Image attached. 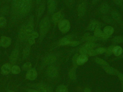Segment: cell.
<instances>
[{
	"instance_id": "30",
	"label": "cell",
	"mask_w": 123,
	"mask_h": 92,
	"mask_svg": "<svg viewBox=\"0 0 123 92\" xmlns=\"http://www.w3.org/2000/svg\"><path fill=\"white\" fill-rule=\"evenodd\" d=\"M109 7L106 4H104L100 8V11L102 13L105 14L108 12L109 10Z\"/></svg>"
},
{
	"instance_id": "55",
	"label": "cell",
	"mask_w": 123,
	"mask_h": 92,
	"mask_svg": "<svg viewBox=\"0 0 123 92\" xmlns=\"http://www.w3.org/2000/svg\"><path fill=\"white\" fill-rule=\"evenodd\" d=\"M121 57H122V58H123V54H122V55Z\"/></svg>"
},
{
	"instance_id": "15",
	"label": "cell",
	"mask_w": 123,
	"mask_h": 92,
	"mask_svg": "<svg viewBox=\"0 0 123 92\" xmlns=\"http://www.w3.org/2000/svg\"><path fill=\"white\" fill-rule=\"evenodd\" d=\"M72 37L71 35H68L62 38L59 41V44L60 45H69L71 42Z\"/></svg>"
},
{
	"instance_id": "28",
	"label": "cell",
	"mask_w": 123,
	"mask_h": 92,
	"mask_svg": "<svg viewBox=\"0 0 123 92\" xmlns=\"http://www.w3.org/2000/svg\"><path fill=\"white\" fill-rule=\"evenodd\" d=\"M103 34V32L100 28H98L94 31V35L95 37H102Z\"/></svg>"
},
{
	"instance_id": "32",
	"label": "cell",
	"mask_w": 123,
	"mask_h": 92,
	"mask_svg": "<svg viewBox=\"0 0 123 92\" xmlns=\"http://www.w3.org/2000/svg\"><path fill=\"white\" fill-rule=\"evenodd\" d=\"M69 77L71 79H75L76 78V73H75V70L74 69H72L69 74Z\"/></svg>"
},
{
	"instance_id": "46",
	"label": "cell",
	"mask_w": 123,
	"mask_h": 92,
	"mask_svg": "<svg viewBox=\"0 0 123 92\" xmlns=\"http://www.w3.org/2000/svg\"><path fill=\"white\" fill-rule=\"evenodd\" d=\"M119 78L121 81L123 82V74L121 73H119L118 75Z\"/></svg>"
},
{
	"instance_id": "39",
	"label": "cell",
	"mask_w": 123,
	"mask_h": 92,
	"mask_svg": "<svg viewBox=\"0 0 123 92\" xmlns=\"http://www.w3.org/2000/svg\"><path fill=\"white\" fill-rule=\"evenodd\" d=\"M97 54H102L106 52V49L104 48H100L96 49Z\"/></svg>"
},
{
	"instance_id": "29",
	"label": "cell",
	"mask_w": 123,
	"mask_h": 92,
	"mask_svg": "<svg viewBox=\"0 0 123 92\" xmlns=\"http://www.w3.org/2000/svg\"><path fill=\"white\" fill-rule=\"evenodd\" d=\"M57 92H68V89L65 86L60 85L57 87Z\"/></svg>"
},
{
	"instance_id": "10",
	"label": "cell",
	"mask_w": 123,
	"mask_h": 92,
	"mask_svg": "<svg viewBox=\"0 0 123 92\" xmlns=\"http://www.w3.org/2000/svg\"><path fill=\"white\" fill-rule=\"evenodd\" d=\"M48 10L49 13L52 14L56 10V3L55 0H48Z\"/></svg>"
},
{
	"instance_id": "45",
	"label": "cell",
	"mask_w": 123,
	"mask_h": 92,
	"mask_svg": "<svg viewBox=\"0 0 123 92\" xmlns=\"http://www.w3.org/2000/svg\"><path fill=\"white\" fill-rule=\"evenodd\" d=\"M112 16H113V17L115 19H118L119 18V16L118 14L116 12H114L112 14Z\"/></svg>"
},
{
	"instance_id": "8",
	"label": "cell",
	"mask_w": 123,
	"mask_h": 92,
	"mask_svg": "<svg viewBox=\"0 0 123 92\" xmlns=\"http://www.w3.org/2000/svg\"><path fill=\"white\" fill-rule=\"evenodd\" d=\"M22 1L23 0H13L12 4V9L13 12L16 13L19 12Z\"/></svg>"
},
{
	"instance_id": "7",
	"label": "cell",
	"mask_w": 123,
	"mask_h": 92,
	"mask_svg": "<svg viewBox=\"0 0 123 92\" xmlns=\"http://www.w3.org/2000/svg\"><path fill=\"white\" fill-rule=\"evenodd\" d=\"M37 76V71L34 69H30L28 71L26 74V77L28 80L33 81L36 78Z\"/></svg>"
},
{
	"instance_id": "37",
	"label": "cell",
	"mask_w": 123,
	"mask_h": 92,
	"mask_svg": "<svg viewBox=\"0 0 123 92\" xmlns=\"http://www.w3.org/2000/svg\"><path fill=\"white\" fill-rule=\"evenodd\" d=\"M89 50L85 49L84 47H82L81 48L80 50V52L82 55H86L88 54Z\"/></svg>"
},
{
	"instance_id": "14",
	"label": "cell",
	"mask_w": 123,
	"mask_h": 92,
	"mask_svg": "<svg viewBox=\"0 0 123 92\" xmlns=\"http://www.w3.org/2000/svg\"><path fill=\"white\" fill-rule=\"evenodd\" d=\"M100 23L96 21H94L90 23L88 27V30L90 31H94L98 28H100Z\"/></svg>"
},
{
	"instance_id": "22",
	"label": "cell",
	"mask_w": 123,
	"mask_h": 92,
	"mask_svg": "<svg viewBox=\"0 0 123 92\" xmlns=\"http://www.w3.org/2000/svg\"><path fill=\"white\" fill-rule=\"evenodd\" d=\"M97 45L93 42H89L86 43L83 47L88 50L93 49Z\"/></svg>"
},
{
	"instance_id": "36",
	"label": "cell",
	"mask_w": 123,
	"mask_h": 92,
	"mask_svg": "<svg viewBox=\"0 0 123 92\" xmlns=\"http://www.w3.org/2000/svg\"><path fill=\"white\" fill-rule=\"evenodd\" d=\"M112 41L117 43H121L123 42V37H117L114 38L112 39Z\"/></svg>"
},
{
	"instance_id": "31",
	"label": "cell",
	"mask_w": 123,
	"mask_h": 92,
	"mask_svg": "<svg viewBox=\"0 0 123 92\" xmlns=\"http://www.w3.org/2000/svg\"><path fill=\"white\" fill-rule=\"evenodd\" d=\"M31 67V63L28 62L26 63L23 66V69L25 71H28L30 69Z\"/></svg>"
},
{
	"instance_id": "13",
	"label": "cell",
	"mask_w": 123,
	"mask_h": 92,
	"mask_svg": "<svg viewBox=\"0 0 123 92\" xmlns=\"http://www.w3.org/2000/svg\"><path fill=\"white\" fill-rule=\"evenodd\" d=\"M47 73L50 77H56L58 75V71L55 67L50 66L47 68Z\"/></svg>"
},
{
	"instance_id": "49",
	"label": "cell",
	"mask_w": 123,
	"mask_h": 92,
	"mask_svg": "<svg viewBox=\"0 0 123 92\" xmlns=\"http://www.w3.org/2000/svg\"><path fill=\"white\" fill-rule=\"evenodd\" d=\"M28 92H39L37 91L34 90H30L28 91Z\"/></svg>"
},
{
	"instance_id": "52",
	"label": "cell",
	"mask_w": 123,
	"mask_h": 92,
	"mask_svg": "<svg viewBox=\"0 0 123 92\" xmlns=\"http://www.w3.org/2000/svg\"><path fill=\"white\" fill-rule=\"evenodd\" d=\"M41 1H42V0H36V3H37V5H38V4H39L40 3Z\"/></svg>"
},
{
	"instance_id": "47",
	"label": "cell",
	"mask_w": 123,
	"mask_h": 92,
	"mask_svg": "<svg viewBox=\"0 0 123 92\" xmlns=\"http://www.w3.org/2000/svg\"><path fill=\"white\" fill-rule=\"evenodd\" d=\"M65 0L68 5H70L72 4L73 0Z\"/></svg>"
},
{
	"instance_id": "34",
	"label": "cell",
	"mask_w": 123,
	"mask_h": 92,
	"mask_svg": "<svg viewBox=\"0 0 123 92\" xmlns=\"http://www.w3.org/2000/svg\"><path fill=\"white\" fill-rule=\"evenodd\" d=\"M97 38L98 37H96L95 36L93 37V36H89L88 37H86L85 39L89 42H93L97 40L98 39Z\"/></svg>"
},
{
	"instance_id": "4",
	"label": "cell",
	"mask_w": 123,
	"mask_h": 92,
	"mask_svg": "<svg viewBox=\"0 0 123 92\" xmlns=\"http://www.w3.org/2000/svg\"><path fill=\"white\" fill-rule=\"evenodd\" d=\"M34 19L33 16L30 17L28 24L26 26V37H29L31 33L33 32L34 29Z\"/></svg>"
},
{
	"instance_id": "12",
	"label": "cell",
	"mask_w": 123,
	"mask_h": 92,
	"mask_svg": "<svg viewBox=\"0 0 123 92\" xmlns=\"http://www.w3.org/2000/svg\"><path fill=\"white\" fill-rule=\"evenodd\" d=\"M103 69L106 73L110 75H118V74L119 73L118 71L116 69L109 66H107L104 67H103Z\"/></svg>"
},
{
	"instance_id": "44",
	"label": "cell",
	"mask_w": 123,
	"mask_h": 92,
	"mask_svg": "<svg viewBox=\"0 0 123 92\" xmlns=\"http://www.w3.org/2000/svg\"><path fill=\"white\" fill-rule=\"evenodd\" d=\"M28 43L30 45H33L35 43V39L32 37H29L28 39Z\"/></svg>"
},
{
	"instance_id": "50",
	"label": "cell",
	"mask_w": 123,
	"mask_h": 92,
	"mask_svg": "<svg viewBox=\"0 0 123 92\" xmlns=\"http://www.w3.org/2000/svg\"><path fill=\"white\" fill-rule=\"evenodd\" d=\"M116 3L117 4H120L121 3V0H115Z\"/></svg>"
},
{
	"instance_id": "1",
	"label": "cell",
	"mask_w": 123,
	"mask_h": 92,
	"mask_svg": "<svg viewBox=\"0 0 123 92\" xmlns=\"http://www.w3.org/2000/svg\"><path fill=\"white\" fill-rule=\"evenodd\" d=\"M50 27L49 19L47 17H45L41 21L40 25V35L41 40L47 33Z\"/></svg>"
},
{
	"instance_id": "35",
	"label": "cell",
	"mask_w": 123,
	"mask_h": 92,
	"mask_svg": "<svg viewBox=\"0 0 123 92\" xmlns=\"http://www.w3.org/2000/svg\"><path fill=\"white\" fill-rule=\"evenodd\" d=\"M114 46L113 45L110 46L107 49H106V53L107 56H110L113 53V49Z\"/></svg>"
},
{
	"instance_id": "25",
	"label": "cell",
	"mask_w": 123,
	"mask_h": 92,
	"mask_svg": "<svg viewBox=\"0 0 123 92\" xmlns=\"http://www.w3.org/2000/svg\"><path fill=\"white\" fill-rule=\"evenodd\" d=\"M11 72L14 74H18L21 72V69L19 66L14 65L11 68Z\"/></svg>"
},
{
	"instance_id": "41",
	"label": "cell",
	"mask_w": 123,
	"mask_h": 92,
	"mask_svg": "<svg viewBox=\"0 0 123 92\" xmlns=\"http://www.w3.org/2000/svg\"><path fill=\"white\" fill-rule=\"evenodd\" d=\"M39 33L36 32H34L33 31L30 35V37H32V38H34V39H36L39 37Z\"/></svg>"
},
{
	"instance_id": "9",
	"label": "cell",
	"mask_w": 123,
	"mask_h": 92,
	"mask_svg": "<svg viewBox=\"0 0 123 92\" xmlns=\"http://www.w3.org/2000/svg\"><path fill=\"white\" fill-rule=\"evenodd\" d=\"M86 10V6L85 3H82L79 5L77 9L78 14L80 17H82L85 14Z\"/></svg>"
},
{
	"instance_id": "26",
	"label": "cell",
	"mask_w": 123,
	"mask_h": 92,
	"mask_svg": "<svg viewBox=\"0 0 123 92\" xmlns=\"http://www.w3.org/2000/svg\"><path fill=\"white\" fill-rule=\"evenodd\" d=\"M45 9V5L44 4H42L40 5L38 10V17L40 18L44 13Z\"/></svg>"
},
{
	"instance_id": "40",
	"label": "cell",
	"mask_w": 123,
	"mask_h": 92,
	"mask_svg": "<svg viewBox=\"0 0 123 92\" xmlns=\"http://www.w3.org/2000/svg\"><path fill=\"white\" fill-rule=\"evenodd\" d=\"M9 8L7 6L3 7L1 10V12L3 14H6L9 12Z\"/></svg>"
},
{
	"instance_id": "16",
	"label": "cell",
	"mask_w": 123,
	"mask_h": 92,
	"mask_svg": "<svg viewBox=\"0 0 123 92\" xmlns=\"http://www.w3.org/2000/svg\"><path fill=\"white\" fill-rule=\"evenodd\" d=\"M19 51L17 49H15L12 52L9 57L10 62L12 64H14L16 62L19 55Z\"/></svg>"
},
{
	"instance_id": "43",
	"label": "cell",
	"mask_w": 123,
	"mask_h": 92,
	"mask_svg": "<svg viewBox=\"0 0 123 92\" xmlns=\"http://www.w3.org/2000/svg\"><path fill=\"white\" fill-rule=\"evenodd\" d=\"M79 55L78 54H75L74 56L73 57L72 60L73 63L75 64H77V58L79 57Z\"/></svg>"
},
{
	"instance_id": "38",
	"label": "cell",
	"mask_w": 123,
	"mask_h": 92,
	"mask_svg": "<svg viewBox=\"0 0 123 92\" xmlns=\"http://www.w3.org/2000/svg\"><path fill=\"white\" fill-rule=\"evenodd\" d=\"M88 54L90 56H94L97 55L98 54L96 52V50L91 49L89 50Z\"/></svg>"
},
{
	"instance_id": "33",
	"label": "cell",
	"mask_w": 123,
	"mask_h": 92,
	"mask_svg": "<svg viewBox=\"0 0 123 92\" xmlns=\"http://www.w3.org/2000/svg\"><path fill=\"white\" fill-rule=\"evenodd\" d=\"M6 23V18L4 17H0V28L5 26Z\"/></svg>"
},
{
	"instance_id": "11",
	"label": "cell",
	"mask_w": 123,
	"mask_h": 92,
	"mask_svg": "<svg viewBox=\"0 0 123 92\" xmlns=\"http://www.w3.org/2000/svg\"><path fill=\"white\" fill-rule=\"evenodd\" d=\"M63 17V14L61 12H57L54 14L52 16V22L55 24L58 22L59 23L62 20Z\"/></svg>"
},
{
	"instance_id": "54",
	"label": "cell",
	"mask_w": 123,
	"mask_h": 92,
	"mask_svg": "<svg viewBox=\"0 0 123 92\" xmlns=\"http://www.w3.org/2000/svg\"><path fill=\"white\" fill-rule=\"evenodd\" d=\"M122 89H123V84H122Z\"/></svg>"
},
{
	"instance_id": "20",
	"label": "cell",
	"mask_w": 123,
	"mask_h": 92,
	"mask_svg": "<svg viewBox=\"0 0 123 92\" xmlns=\"http://www.w3.org/2000/svg\"><path fill=\"white\" fill-rule=\"evenodd\" d=\"M122 52L123 49L121 46H116L114 47L113 53L116 56H119L122 54Z\"/></svg>"
},
{
	"instance_id": "24",
	"label": "cell",
	"mask_w": 123,
	"mask_h": 92,
	"mask_svg": "<svg viewBox=\"0 0 123 92\" xmlns=\"http://www.w3.org/2000/svg\"><path fill=\"white\" fill-rule=\"evenodd\" d=\"M95 61L97 64H99L104 65V66H105L109 65L108 63L107 62L105 61L103 59L99 58H96L95 59Z\"/></svg>"
},
{
	"instance_id": "27",
	"label": "cell",
	"mask_w": 123,
	"mask_h": 92,
	"mask_svg": "<svg viewBox=\"0 0 123 92\" xmlns=\"http://www.w3.org/2000/svg\"><path fill=\"white\" fill-rule=\"evenodd\" d=\"M30 48L29 46H28L26 47L24 51V53H23V58L24 59H26L28 56L29 54H30Z\"/></svg>"
},
{
	"instance_id": "3",
	"label": "cell",
	"mask_w": 123,
	"mask_h": 92,
	"mask_svg": "<svg viewBox=\"0 0 123 92\" xmlns=\"http://www.w3.org/2000/svg\"><path fill=\"white\" fill-rule=\"evenodd\" d=\"M70 23L67 19L62 20L59 23V29L63 33H66L70 31Z\"/></svg>"
},
{
	"instance_id": "51",
	"label": "cell",
	"mask_w": 123,
	"mask_h": 92,
	"mask_svg": "<svg viewBox=\"0 0 123 92\" xmlns=\"http://www.w3.org/2000/svg\"><path fill=\"white\" fill-rule=\"evenodd\" d=\"M98 1V0H92V2L93 4H95Z\"/></svg>"
},
{
	"instance_id": "2",
	"label": "cell",
	"mask_w": 123,
	"mask_h": 92,
	"mask_svg": "<svg viewBox=\"0 0 123 92\" xmlns=\"http://www.w3.org/2000/svg\"><path fill=\"white\" fill-rule=\"evenodd\" d=\"M32 0H23L19 8V12L21 14H26L30 10Z\"/></svg>"
},
{
	"instance_id": "48",
	"label": "cell",
	"mask_w": 123,
	"mask_h": 92,
	"mask_svg": "<svg viewBox=\"0 0 123 92\" xmlns=\"http://www.w3.org/2000/svg\"><path fill=\"white\" fill-rule=\"evenodd\" d=\"M84 92H91L90 90L88 88H86L85 89Z\"/></svg>"
},
{
	"instance_id": "19",
	"label": "cell",
	"mask_w": 123,
	"mask_h": 92,
	"mask_svg": "<svg viewBox=\"0 0 123 92\" xmlns=\"http://www.w3.org/2000/svg\"><path fill=\"white\" fill-rule=\"evenodd\" d=\"M26 37V26H23L19 31V39L21 40H23Z\"/></svg>"
},
{
	"instance_id": "23",
	"label": "cell",
	"mask_w": 123,
	"mask_h": 92,
	"mask_svg": "<svg viewBox=\"0 0 123 92\" xmlns=\"http://www.w3.org/2000/svg\"><path fill=\"white\" fill-rule=\"evenodd\" d=\"M40 92H52L51 89L48 86L44 85H41L39 86Z\"/></svg>"
},
{
	"instance_id": "21",
	"label": "cell",
	"mask_w": 123,
	"mask_h": 92,
	"mask_svg": "<svg viewBox=\"0 0 123 92\" xmlns=\"http://www.w3.org/2000/svg\"><path fill=\"white\" fill-rule=\"evenodd\" d=\"M56 60L54 55H51L47 56L44 62L46 64H49L54 62Z\"/></svg>"
},
{
	"instance_id": "56",
	"label": "cell",
	"mask_w": 123,
	"mask_h": 92,
	"mask_svg": "<svg viewBox=\"0 0 123 92\" xmlns=\"http://www.w3.org/2000/svg\"><path fill=\"white\" fill-rule=\"evenodd\" d=\"M8 0V1H10L11 0Z\"/></svg>"
},
{
	"instance_id": "6",
	"label": "cell",
	"mask_w": 123,
	"mask_h": 92,
	"mask_svg": "<svg viewBox=\"0 0 123 92\" xmlns=\"http://www.w3.org/2000/svg\"><path fill=\"white\" fill-rule=\"evenodd\" d=\"M11 43V40L9 37H1L0 40V45L4 48H7L10 45Z\"/></svg>"
},
{
	"instance_id": "5",
	"label": "cell",
	"mask_w": 123,
	"mask_h": 92,
	"mask_svg": "<svg viewBox=\"0 0 123 92\" xmlns=\"http://www.w3.org/2000/svg\"><path fill=\"white\" fill-rule=\"evenodd\" d=\"M114 32V29L112 27L110 26H107L104 28L103 34L102 38L104 39H108L109 37Z\"/></svg>"
},
{
	"instance_id": "53",
	"label": "cell",
	"mask_w": 123,
	"mask_h": 92,
	"mask_svg": "<svg viewBox=\"0 0 123 92\" xmlns=\"http://www.w3.org/2000/svg\"><path fill=\"white\" fill-rule=\"evenodd\" d=\"M8 92H14V91H9Z\"/></svg>"
},
{
	"instance_id": "18",
	"label": "cell",
	"mask_w": 123,
	"mask_h": 92,
	"mask_svg": "<svg viewBox=\"0 0 123 92\" xmlns=\"http://www.w3.org/2000/svg\"><path fill=\"white\" fill-rule=\"evenodd\" d=\"M1 69L3 74L7 75L11 71V65L9 63H6L2 66Z\"/></svg>"
},
{
	"instance_id": "17",
	"label": "cell",
	"mask_w": 123,
	"mask_h": 92,
	"mask_svg": "<svg viewBox=\"0 0 123 92\" xmlns=\"http://www.w3.org/2000/svg\"><path fill=\"white\" fill-rule=\"evenodd\" d=\"M88 57L86 55H79L77 60V64L78 65H82L84 63L88 61Z\"/></svg>"
},
{
	"instance_id": "42",
	"label": "cell",
	"mask_w": 123,
	"mask_h": 92,
	"mask_svg": "<svg viewBox=\"0 0 123 92\" xmlns=\"http://www.w3.org/2000/svg\"><path fill=\"white\" fill-rule=\"evenodd\" d=\"M80 44V42L79 41H71L69 45L72 46H78Z\"/></svg>"
}]
</instances>
